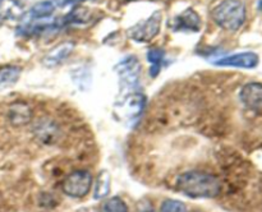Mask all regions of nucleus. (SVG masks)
Wrapping results in <instances>:
<instances>
[{
  "mask_svg": "<svg viewBox=\"0 0 262 212\" xmlns=\"http://www.w3.org/2000/svg\"><path fill=\"white\" fill-rule=\"evenodd\" d=\"M10 2H12L15 7H19V8H22L23 5L26 4V0H10Z\"/></svg>",
  "mask_w": 262,
  "mask_h": 212,
  "instance_id": "nucleus-20",
  "label": "nucleus"
},
{
  "mask_svg": "<svg viewBox=\"0 0 262 212\" xmlns=\"http://www.w3.org/2000/svg\"><path fill=\"white\" fill-rule=\"evenodd\" d=\"M258 63H260V56L253 51H245V53H238L234 55L223 56L214 60V65L216 66L242 69H253L258 65Z\"/></svg>",
  "mask_w": 262,
  "mask_h": 212,
  "instance_id": "nucleus-8",
  "label": "nucleus"
},
{
  "mask_svg": "<svg viewBox=\"0 0 262 212\" xmlns=\"http://www.w3.org/2000/svg\"><path fill=\"white\" fill-rule=\"evenodd\" d=\"M58 8H63L67 7V5H73V4H78V3L84 2V0H54Z\"/></svg>",
  "mask_w": 262,
  "mask_h": 212,
  "instance_id": "nucleus-19",
  "label": "nucleus"
},
{
  "mask_svg": "<svg viewBox=\"0 0 262 212\" xmlns=\"http://www.w3.org/2000/svg\"><path fill=\"white\" fill-rule=\"evenodd\" d=\"M202 20L193 8H187L169 22V27L176 32H199Z\"/></svg>",
  "mask_w": 262,
  "mask_h": 212,
  "instance_id": "nucleus-7",
  "label": "nucleus"
},
{
  "mask_svg": "<svg viewBox=\"0 0 262 212\" xmlns=\"http://www.w3.org/2000/svg\"><path fill=\"white\" fill-rule=\"evenodd\" d=\"M9 120L14 125H25L27 124L32 116L31 107L25 102H15L9 107Z\"/></svg>",
  "mask_w": 262,
  "mask_h": 212,
  "instance_id": "nucleus-11",
  "label": "nucleus"
},
{
  "mask_svg": "<svg viewBox=\"0 0 262 212\" xmlns=\"http://www.w3.org/2000/svg\"><path fill=\"white\" fill-rule=\"evenodd\" d=\"M114 70L119 79V93L120 97L128 93L138 91L141 81V73H142V65L137 56L127 55L120 59L114 66Z\"/></svg>",
  "mask_w": 262,
  "mask_h": 212,
  "instance_id": "nucleus-3",
  "label": "nucleus"
},
{
  "mask_svg": "<svg viewBox=\"0 0 262 212\" xmlns=\"http://www.w3.org/2000/svg\"><path fill=\"white\" fill-rule=\"evenodd\" d=\"M211 18L223 30L237 32L247 18L246 4L242 0H222L211 10Z\"/></svg>",
  "mask_w": 262,
  "mask_h": 212,
  "instance_id": "nucleus-2",
  "label": "nucleus"
},
{
  "mask_svg": "<svg viewBox=\"0 0 262 212\" xmlns=\"http://www.w3.org/2000/svg\"><path fill=\"white\" fill-rule=\"evenodd\" d=\"M137 212H155L154 206L147 201H142L138 203L137 206Z\"/></svg>",
  "mask_w": 262,
  "mask_h": 212,
  "instance_id": "nucleus-18",
  "label": "nucleus"
},
{
  "mask_svg": "<svg viewBox=\"0 0 262 212\" xmlns=\"http://www.w3.org/2000/svg\"><path fill=\"white\" fill-rule=\"evenodd\" d=\"M161 22H163V13L161 10H155L145 20H140L135 26L128 28V37L136 42H150L160 32Z\"/></svg>",
  "mask_w": 262,
  "mask_h": 212,
  "instance_id": "nucleus-4",
  "label": "nucleus"
},
{
  "mask_svg": "<svg viewBox=\"0 0 262 212\" xmlns=\"http://www.w3.org/2000/svg\"><path fill=\"white\" fill-rule=\"evenodd\" d=\"M74 46H76V43L73 41H64V42L58 43L50 51L46 53V55L43 56L41 61L46 68H54V66L63 63L73 53Z\"/></svg>",
  "mask_w": 262,
  "mask_h": 212,
  "instance_id": "nucleus-10",
  "label": "nucleus"
},
{
  "mask_svg": "<svg viewBox=\"0 0 262 212\" xmlns=\"http://www.w3.org/2000/svg\"><path fill=\"white\" fill-rule=\"evenodd\" d=\"M110 192V176L106 171H101L95 181V199H102Z\"/></svg>",
  "mask_w": 262,
  "mask_h": 212,
  "instance_id": "nucleus-15",
  "label": "nucleus"
},
{
  "mask_svg": "<svg viewBox=\"0 0 262 212\" xmlns=\"http://www.w3.org/2000/svg\"><path fill=\"white\" fill-rule=\"evenodd\" d=\"M147 60L150 63V74L152 78H156L163 68L164 60H165V51L159 48H151L147 51Z\"/></svg>",
  "mask_w": 262,
  "mask_h": 212,
  "instance_id": "nucleus-14",
  "label": "nucleus"
},
{
  "mask_svg": "<svg viewBox=\"0 0 262 212\" xmlns=\"http://www.w3.org/2000/svg\"><path fill=\"white\" fill-rule=\"evenodd\" d=\"M160 212H188L187 206L178 199H166L161 203Z\"/></svg>",
  "mask_w": 262,
  "mask_h": 212,
  "instance_id": "nucleus-17",
  "label": "nucleus"
},
{
  "mask_svg": "<svg viewBox=\"0 0 262 212\" xmlns=\"http://www.w3.org/2000/svg\"><path fill=\"white\" fill-rule=\"evenodd\" d=\"M177 189L189 198H215L222 192V183L214 174L192 170L181 174L177 179Z\"/></svg>",
  "mask_w": 262,
  "mask_h": 212,
  "instance_id": "nucleus-1",
  "label": "nucleus"
},
{
  "mask_svg": "<svg viewBox=\"0 0 262 212\" xmlns=\"http://www.w3.org/2000/svg\"><path fill=\"white\" fill-rule=\"evenodd\" d=\"M22 68L18 65L0 66V91L14 86L20 78Z\"/></svg>",
  "mask_w": 262,
  "mask_h": 212,
  "instance_id": "nucleus-12",
  "label": "nucleus"
},
{
  "mask_svg": "<svg viewBox=\"0 0 262 212\" xmlns=\"http://www.w3.org/2000/svg\"><path fill=\"white\" fill-rule=\"evenodd\" d=\"M92 174L89 170H76L61 181V191L72 198H83L92 186Z\"/></svg>",
  "mask_w": 262,
  "mask_h": 212,
  "instance_id": "nucleus-6",
  "label": "nucleus"
},
{
  "mask_svg": "<svg viewBox=\"0 0 262 212\" xmlns=\"http://www.w3.org/2000/svg\"><path fill=\"white\" fill-rule=\"evenodd\" d=\"M76 212H96V211L92 208H87V207H84V208H79L78 211H76Z\"/></svg>",
  "mask_w": 262,
  "mask_h": 212,
  "instance_id": "nucleus-21",
  "label": "nucleus"
},
{
  "mask_svg": "<svg viewBox=\"0 0 262 212\" xmlns=\"http://www.w3.org/2000/svg\"><path fill=\"white\" fill-rule=\"evenodd\" d=\"M100 212H129V209L120 197H112L102 202Z\"/></svg>",
  "mask_w": 262,
  "mask_h": 212,
  "instance_id": "nucleus-16",
  "label": "nucleus"
},
{
  "mask_svg": "<svg viewBox=\"0 0 262 212\" xmlns=\"http://www.w3.org/2000/svg\"><path fill=\"white\" fill-rule=\"evenodd\" d=\"M146 105L145 95L136 91L120 97L115 104V112L119 114V119L124 120L128 124H133L142 114Z\"/></svg>",
  "mask_w": 262,
  "mask_h": 212,
  "instance_id": "nucleus-5",
  "label": "nucleus"
},
{
  "mask_svg": "<svg viewBox=\"0 0 262 212\" xmlns=\"http://www.w3.org/2000/svg\"><path fill=\"white\" fill-rule=\"evenodd\" d=\"M257 8H258V10H260V12L262 13V0H258V3H257Z\"/></svg>",
  "mask_w": 262,
  "mask_h": 212,
  "instance_id": "nucleus-22",
  "label": "nucleus"
},
{
  "mask_svg": "<svg viewBox=\"0 0 262 212\" xmlns=\"http://www.w3.org/2000/svg\"><path fill=\"white\" fill-rule=\"evenodd\" d=\"M239 99L246 107L251 110H262V83L250 82L242 87L239 92Z\"/></svg>",
  "mask_w": 262,
  "mask_h": 212,
  "instance_id": "nucleus-9",
  "label": "nucleus"
},
{
  "mask_svg": "<svg viewBox=\"0 0 262 212\" xmlns=\"http://www.w3.org/2000/svg\"><path fill=\"white\" fill-rule=\"evenodd\" d=\"M2 5H3V0H0V9H2Z\"/></svg>",
  "mask_w": 262,
  "mask_h": 212,
  "instance_id": "nucleus-23",
  "label": "nucleus"
},
{
  "mask_svg": "<svg viewBox=\"0 0 262 212\" xmlns=\"http://www.w3.org/2000/svg\"><path fill=\"white\" fill-rule=\"evenodd\" d=\"M56 4L54 0H41V2L36 3L28 12V17L30 19H38L43 20L48 19L53 15V13L56 10Z\"/></svg>",
  "mask_w": 262,
  "mask_h": 212,
  "instance_id": "nucleus-13",
  "label": "nucleus"
}]
</instances>
